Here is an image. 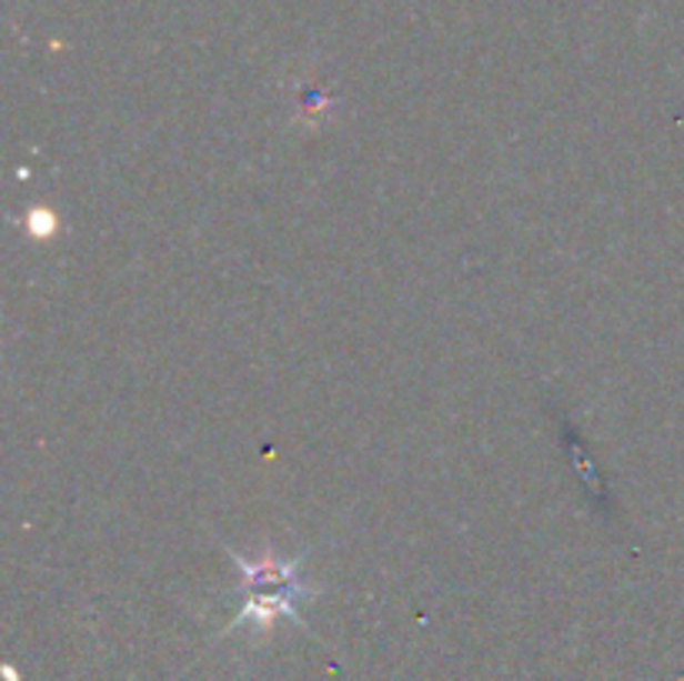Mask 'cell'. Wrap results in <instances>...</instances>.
Returning <instances> with one entry per match:
<instances>
[{"mask_svg": "<svg viewBox=\"0 0 684 681\" xmlns=\"http://www.w3.org/2000/svg\"><path fill=\"white\" fill-rule=\"evenodd\" d=\"M234 561H238V568L248 574V584H254V588H261L264 581L271 584V588H284V584H298V581H291L294 574H291V568H281V564H268V561H261L258 568L254 564H248V561H241L238 554H234ZM258 608H251V611H264V604H281L284 611H294L291 608V601L281 594V591H271V594H258V601H254Z\"/></svg>", "mask_w": 684, "mask_h": 681, "instance_id": "1", "label": "cell"}]
</instances>
